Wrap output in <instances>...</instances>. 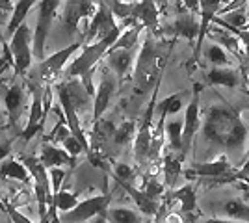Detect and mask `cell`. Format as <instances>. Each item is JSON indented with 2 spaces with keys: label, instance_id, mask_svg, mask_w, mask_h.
<instances>
[{
  "label": "cell",
  "instance_id": "cell-48",
  "mask_svg": "<svg viewBox=\"0 0 249 223\" xmlns=\"http://www.w3.org/2000/svg\"><path fill=\"white\" fill-rule=\"evenodd\" d=\"M238 188L244 191H249V184H244V182H238Z\"/></svg>",
  "mask_w": 249,
  "mask_h": 223
},
{
  "label": "cell",
  "instance_id": "cell-47",
  "mask_svg": "<svg viewBox=\"0 0 249 223\" xmlns=\"http://www.w3.org/2000/svg\"><path fill=\"white\" fill-rule=\"evenodd\" d=\"M93 223H108V222H106V216H104V212L99 214V216H95V218H93Z\"/></svg>",
  "mask_w": 249,
  "mask_h": 223
},
{
  "label": "cell",
  "instance_id": "cell-39",
  "mask_svg": "<svg viewBox=\"0 0 249 223\" xmlns=\"http://www.w3.org/2000/svg\"><path fill=\"white\" fill-rule=\"evenodd\" d=\"M15 138H17V136H10V138L0 139V162L6 160L11 154L13 145H15Z\"/></svg>",
  "mask_w": 249,
  "mask_h": 223
},
{
  "label": "cell",
  "instance_id": "cell-25",
  "mask_svg": "<svg viewBox=\"0 0 249 223\" xmlns=\"http://www.w3.org/2000/svg\"><path fill=\"white\" fill-rule=\"evenodd\" d=\"M115 184H117V186H121V188L126 191V195H128V197H132V199H134L136 206L140 208V212L145 214V216H155L156 210H158V206H160V201H155V199L147 197L145 191L140 190V188H136L132 182L115 181Z\"/></svg>",
  "mask_w": 249,
  "mask_h": 223
},
{
  "label": "cell",
  "instance_id": "cell-41",
  "mask_svg": "<svg viewBox=\"0 0 249 223\" xmlns=\"http://www.w3.org/2000/svg\"><path fill=\"white\" fill-rule=\"evenodd\" d=\"M234 175H236V182L249 184V156L246 160V164H242L238 170H234Z\"/></svg>",
  "mask_w": 249,
  "mask_h": 223
},
{
  "label": "cell",
  "instance_id": "cell-28",
  "mask_svg": "<svg viewBox=\"0 0 249 223\" xmlns=\"http://www.w3.org/2000/svg\"><path fill=\"white\" fill-rule=\"evenodd\" d=\"M0 177L2 179H15V181H21L24 184H30L32 177L28 170L24 168L19 158H6L0 162Z\"/></svg>",
  "mask_w": 249,
  "mask_h": 223
},
{
  "label": "cell",
  "instance_id": "cell-1",
  "mask_svg": "<svg viewBox=\"0 0 249 223\" xmlns=\"http://www.w3.org/2000/svg\"><path fill=\"white\" fill-rule=\"evenodd\" d=\"M203 136L208 143L225 151V156L232 164V168L236 162H244L249 143V128L238 110L231 106L223 97L219 99L218 104L208 108L203 125Z\"/></svg>",
  "mask_w": 249,
  "mask_h": 223
},
{
  "label": "cell",
  "instance_id": "cell-13",
  "mask_svg": "<svg viewBox=\"0 0 249 223\" xmlns=\"http://www.w3.org/2000/svg\"><path fill=\"white\" fill-rule=\"evenodd\" d=\"M0 97L6 108V116H8V128L10 130H17L19 128V121H21L22 110H24V87L21 82H15L11 86H4L0 82ZM19 134V130H17Z\"/></svg>",
  "mask_w": 249,
  "mask_h": 223
},
{
  "label": "cell",
  "instance_id": "cell-44",
  "mask_svg": "<svg viewBox=\"0 0 249 223\" xmlns=\"http://www.w3.org/2000/svg\"><path fill=\"white\" fill-rule=\"evenodd\" d=\"M0 10L6 11V13H11V11H13V4H11V0H0Z\"/></svg>",
  "mask_w": 249,
  "mask_h": 223
},
{
  "label": "cell",
  "instance_id": "cell-12",
  "mask_svg": "<svg viewBox=\"0 0 249 223\" xmlns=\"http://www.w3.org/2000/svg\"><path fill=\"white\" fill-rule=\"evenodd\" d=\"M119 22H115L112 11L108 10V6L104 4L103 0H97V10L91 15V21L88 22V28H86V34L82 37L84 45H89V43H95L99 39L106 37L108 34H112L117 28Z\"/></svg>",
  "mask_w": 249,
  "mask_h": 223
},
{
  "label": "cell",
  "instance_id": "cell-50",
  "mask_svg": "<svg viewBox=\"0 0 249 223\" xmlns=\"http://www.w3.org/2000/svg\"><path fill=\"white\" fill-rule=\"evenodd\" d=\"M244 30H248V32H249V21L246 22V26H244Z\"/></svg>",
  "mask_w": 249,
  "mask_h": 223
},
{
  "label": "cell",
  "instance_id": "cell-51",
  "mask_svg": "<svg viewBox=\"0 0 249 223\" xmlns=\"http://www.w3.org/2000/svg\"><path fill=\"white\" fill-rule=\"evenodd\" d=\"M2 41H4V37H2V35H0V49H2Z\"/></svg>",
  "mask_w": 249,
  "mask_h": 223
},
{
  "label": "cell",
  "instance_id": "cell-38",
  "mask_svg": "<svg viewBox=\"0 0 249 223\" xmlns=\"http://www.w3.org/2000/svg\"><path fill=\"white\" fill-rule=\"evenodd\" d=\"M62 145H63L62 149H65V151H67V153H69V154H71L73 158H76L78 154H82V153H84V147L80 145V141L74 138L73 134H69L67 138L63 139Z\"/></svg>",
  "mask_w": 249,
  "mask_h": 223
},
{
  "label": "cell",
  "instance_id": "cell-29",
  "mask_svg": "<svg viewBox=\"0 0 249 223\" xmlns=\"http://www.w3.org/2000/svg\"><path fill=\"white\" fill-rule=\"evenodd\" d=\"M184 99H186V91H178V93L167 95L164 101L156 103L155 112L158 114V121H166L169 116H177L180 112V108L184 106Z\"/></svg>",
  "mask_w": 249,
  "mask_h": 223
},
{
  "label": "cell",
  "instance_id": "cell-15",
  "mask_svg": "<svg viewBox=\"0 0 249 223\" xmlns=\"http://www.w3.org/2000/svg\"><path fill=\"white\" fill-rule=\"evenodd\" d=\"M117 78L115 74L106 67L101 73V82H99V89L95 93V104H93V123L101 121L104 116V112L108 110L110 103H112V97L115 95V89H117Z\"/></svg>",
  "mask_w": 249,
  "mask_h": 223
},
{
  "label": "cell",
  "instance_id": "cell-2",
  "mask_svg": "<svg viewBox=\"0 0 249 223\" xmlns=\"http://www.w3.org/2000/svg\"><path fill=\"white\" fill-rule=\"evenodd\" d=\"M173 43L166 47L164 43H156L155 35L147 32L140 52L136 56L134 67V89L136 93H145L151 87H155L158 80H162L166 65L171 58Z\"/></svg>",
  "mask_w": 249,
  "mask_h": 223
},
{
  "label": "cell",
  "instance_id": "cell-40",
  "mask_svg": "<svg viewBox=\"0 0 249 223\" xmlns=\"http://www.w3.org/2000/svg\"><path fill=\"white\" fill-rule=\"evenodd\" d=\"M6 214L10 216L13 223H34V222H30V220H28L24 214L19 212V210H17V208H15L11 203H6Z\"/></svg>",
  "mask_w": 249,
  "mask_h": 223
},
{
  "label": "cell",
  "instance_id": "cell-16",
  "mask_svg": "<svg viewBox=\"0 0 249 223\" xmlns=\"http://www.w3.org/2000/svg\"><path fill=\"white\" fill-rule=\"evenodd\" d=\"M177 8L178 10H177L175 21H173V26H171L169 32L177 37H184L186 41L196 43V37H197L199 32V15L197 13H190L180 0H177Z\"/></svg>",
  "mask_w": 249,
  "mask_h": 223
},
{
  "label": "cell",
  "instance_id": "cell-30",
  "mask_svg": "<svg viewBox=\"0 0 249 223\" xmlns=\"http://www.w3.org/2000/svg\"><path fill=\"white\" fill-rule=\"evenodd\" d=\"M180 171H182V160L178 158L177 153L167 149L166 154H164V182H166V188L173 190Z\"/></svg>",
  "mask_w": 249,
  "mask_h": 223
},
{
  "label": "cell",
  "instance_id": "cell-6",
  "mask_svg": "<svg viewBox=\"0 0 249 223\" xmlns=\"http://www.w3.org/2000/svg\"><path fill=\"white\" fill-rule=\"evenodd\" d=\"M60 2L62 0H37V22H36V30H34V58L37 62H41L45 58V43H47V37H49V32H51L52 21L58 13V8H60Z\"/></svg>",
  "mask_w": 249,
  "mask_h": 223
},
{
  "label": "cell",
  "instance_id": "cell-27",
  "mask_svg": "<svg viewBox=\"0 0 249 223\" xmlns=\"http://www.w3.org/2000/svg\"><path fill=\"white\" fill-rule=\"evenodd\" d=\"M182 125H184V119L180 116H173L171 119H166V123H164L167 149H171L177 154H180V151H182Z\"/></svg>",
  "mask_w": 249,
  "mask_h": 223
},
{
  "label": "cell",
  "instance_id": "cell-9",
  "mask_svg": "<svg viewBox=\"0 0 249 223\" xmlns=\"http://www.w3.org/2000/svg\"><path fill=\"white\" fill-rule=\"evenodd\" d=\"M205 86L196 82L194 84V93H192V99L188 103L186 112H184V125H182V151H180V160L184 162V158L188 156L190 149H192V143H194V138L199 132V127H201V91H203Z\"/></svg>",
  "mask_w": 249,
  "mask_h": 223
},
{
  "label": "cell",
  "instance_id": "cell-49",
  "mask_svg": "<svg viewBox=\"0 0 249 223\" xmlns=\"http://www.w3.org/2000/svg\"><path fill=\"white\" fill-rule=\"evenodd\" d=\"M0 210H2V212H6V203L2 201V199H0Z\"/></svg>",
  "mask_w": 249,
  "mask_h": 223
},
{
  "label": "cell",
  "instance_id": "cell-42",
  "mask_svg": "<svg viewBox=\"0 0 249 223\" xmlns=\"http://www.w3.org/2000/svg\"><path fill=\"white\" fill-rule=\"evenodd\" d=\"M236 37H238L240 47H242V52L246 54V58H248V62H249V32L248 30H240Z\"/></svg>",
  "mask_w": 249,
  "mask_h": 223
},
{
  "label": "cell",
  "instance_id": "cell-24",
  "mask_svg": "<svg viewBox=\"0 0 249 223\" xmlns=\"http://www.w3.org/2000/svg\"><path fill=\"white\" fill-rule=\"evenodd\" d=\"M207 35L214 43L221 45V47H223V49H225L229 54H232L236 62H244L242 47H240L238 37H236L234 34H231L229 30H225V28H221V26H218V24H216V26H208Z\"/></svg>",
  "mask_w": 249,
  "mask_h": 223
},
{
  "label": "cell",
  "instance_id": "cell-45",
  "mask_svg": "<svg viewBox=\"0 0 249 223\" xmlns=\"http://www.w3.org/2000/svg\"><path fill=\"white\" fill-rule=\"evenodd\" d=\"M155 4H156V8H158V11L164 15V13H167V0H155Z\"/></svg>",
  "mask_w": 249,
  "mask_h": 223
},
{
  "label": "cell",
  "instance_id": "cell-5",
  "mask_svg": "<svg viewBox=\"0 0 249 223\" xmlns=\"http://www.w3.org/2000/svg\"><path fill=\"white\" fill-rule=\"evenodd\" d=\"M32 34L30 26L26 22H22L21 26L11 34L10 41V52L13 56V69H15V76L17 78H26V74L32 67V60H34V52L30 49Z\"/></svg>",
  "mask_w": 249,
  "mask_h": 223
},
{
  "label": "cell",
  "instance_id": "cell-43",
  "mask_svg": "<svg viewBox=\"0 0 249 223\" xmlns=\"http://www.w3.org/2000/svg\"><path fill=\"white\" fill-rule=\"evenodd\" d=\"M180 2L184 4V8L190 13H197L199 15V0H180Z\"/></svg>",
  "mask_w": 249,
  "mask_h": 223
},
{
  "label": "cell",
  "instance_id": "cell-32",
  "mask_svg": "<svg viewBox=\"0 0 249 223\" xmlns=\"http://www.w3.org/2000/svg\"><path fill=\"white\" fill-rule=\"evenodd\" d=\"M36 4H37V0H17V4L13 6V11H11V19L8 22V28H6V35L8 37H11V34L24 22L26 15L30 13V10Z\"/></svg>",
  "mask_w": 249,
  "mask_h": 223
},
{
  "label": "cell",
  "instance_id": "cell-37",
  "mask_svg": "<svg viewBox=\"0 0 249 223\" xmlns=\"http://www.w3.org/2000/svg\"><path fill=\"white\" fill-rule=\"evenodd\" d=\"M65 177H67V171L63 170V168H51V170H49V179H51L52 193L58 190H62V184H63V181H65Z\"/></svg>",
  "mask_w": 249,
  "mask_h": 223
},
{
  "label": "cell",
  "instance_id": "cell-8",
  "mask_svg": "<svg viewBox=\"0 0 249 223\" xmlns=\"http://www.w3.org/2000/svg\"><path fill=\"white\" fill-rule=\"evenodd\" d=\"M160 82L158 80L155 84V93L151 95V101L147 104L143 117L140 121V128L136 132L134 138V158L138 166H147L149 162V149H151V138H153V116H155V106H156V93L160 89Z\"/></svg>",
  "mask_w": 249,
  "mask_h": 223
},
{
  "label": "cell",
  "instance_id": "cell-22",
  "mask_svg": "<svg viewBox=\"0 0 249 223\" xmlns=\"http://www.w3.org/2000/svg\"><path fill=\"white\" fill-rule=\"evenodd\" d=\"M203 86H223V87H240L242 74L236 67H210L205 71Z\"/></svg>",
  "mask_w": 249,
  "mask_h": 223
},
{
  "label": "cell",
  "instance_id": "cell-33",
  "mask_svg": "<svg viewBox=\"0 0 249 223\" xmlns=\"http://www.w3.org/2000/svg\"><path fill=\"white\" fill-rule=\"evenodd\" d=\"M143 30V26L140 22H136L132 26L124 28L121 35L115 39V43L108 49V51H117V49H138V41H140V32Z\"/></svg>",
  "mask_w": 249,
  "mask_h": 223
},
{
  "label": "cell",
  "instance_id": "cell-36",
  "mask_svg": "<svg viewBox=\"0 0 249 223\" xmlns=\"http://www.w3.org/2000/svg\"><path fill=\"white\" fill-rule=\"evenodd\" d=\"M143 191H145L147 197H151V199H155V201H160V197L166 193V186L160 181H156L155 177H151V179H147L145 184H143Z\"/></svg>",
  "mask_w": 249,
  "mask_h": 223
},
{
  "label": "cell",
  "instance_id": "cell-52",
  "mask_svg": "<svg viewBox=\"0 0 249 223\" xmlns=\"http://www.w3.org/2000/svg\"><path fill=\"white\" fill-rule=\"evenodd\" d=\"M248 87H249V74H248Z\"/></svg>",
  "mask_w": 249,
  "mask_h": 223
},
{
  "label": "cell",
  "instance_id": "cell-19",
  "mask_svg": "<svg viewBox=\"0 0 249 223\" xmlns=\"http://www.w3.org/2000/svg\"><path fill=\"white\" fill-rule=\"evenodd\" d=\"M97 10L93 0H67V8H65V28L67 32L73 35L78 30V24L80 21L91 17Z\"/></svg>",
  "mask_w": 249,
  "mask_h": 223
},
{
  "label": "cell",
  "instance_id": "cell-31",
  "mask_svg": "<svg viewBox=\"0 0 249 223\" xmlns=\"http://www.w3.org/2000/svg\"><path fill=\"white\" fill-rule=\"evenodd\" d=\"M104 216H106V222L110 223H143L142 212L126 206H108Z\"/></svg>",
  "mask_w": 249,
  "mask_h": 223
},
{
  "label": "cell",
  "instance_id": "cell-46",
  "mask_svg": "<svg viewBox=\"0 0 249 223\" xmlns=\"http://www.w3.org/2000/svg\"><path fill=\"white\" fill-rule=\"evenodd\" d=\"M8 128V119H4V116H2V112H0V136H2V132Z\"/></svg>",
  "mask_w": 249,
  "mask_h": 223
},
{
  "label": "cell",
  "instance_id": "cell-7",
  "mask_svg": "<svg viewBox=\"0 0 249 223\" xmlns=\"http://www.w3.org/2000/svg\"><path fill=\"white\" fill-rule=\"evenodd\" d=\"M232 164L229 162L225 154H221L218 160H210V162H197L192 168L186 170L188 179H208L214 184H227V182H236Z\"/></svg>",
  "mask_w": 249,
  "mask_h": 223
},
{
  "label": "cell",
  "instance_id": "cell-23",
  "mask_svg": "<svg viewBox=\"0 0 249 223\" xmlns=\"http://www.w3.org/2000/svg\"><path fill=\"white\" fill-rule=\"evenodd\" d=\"M164 201L167 203V206H171L175 201L180 203V212L182 214H196L199 203H197V193H196V188L192 184L188 186H182L178 190H169L164 197Z\"/></svg>",
  "mask_w": 249,
  "mask_h": 223
},
{
  "label": "cell",
  "instance_id": "cell-3",
  "mask_svg": "<svg viewBox=\"0 0 249 223\" xmlns=\"http://www.w3.org/2000/svg\"><path fill=\"white\" fill-rule=\"evenodd\" d=\"M136 24L134 19H124L117 24V28H115L112 34H108L106 37L103 39H99V41L95 43H89V45H86L84 47V51L80 52V56L74 60L73 64L67 67V71H65V76L67 78H80L82 80V87L86 89V93L88 95H93L95 93V87H93V69L95 65L99 64L101 60H104V56L108 52V49L112 47L115 43V39L121 35L124 28H128V26H132Z\"/></svg>",
  "mask_w": 249,
  "mask_h": 223
},
{
  "label": "cell",
  "instance_id": "cell-35",
  "mask_svg": "<svg viewBox=\"0 0 249 223\" xmlns=\"http://www.w3.org/2000/svg\"><path fill=\"white\" fill-rule=\"evenodd\" d=\"M108 173L112 175V179H115V181H121V182H132L136 177L134 170L128 166V164H117V162H114L112 164V170L108 168Z\"/></svg>",
  "mask_w": 249,
  "mask_h": 223
},
{
  "label": "cell",
  "instance_id": "cell-4",
  "mask_svg": "<svg viewBox=\"0 0 249 223\" xmlns=\"http://www.w3.org/2000/svg\"><path fill=\"white\" fill-rule=\"evenodd\" d=\"M82 47H84L82 41H74V43H71L69 47H65L62 51H58V52H54L52 56H49V58H43L41 62L37 64V67H36V69H30L28 74H26L28 84H36V86L45 87V86L56 82L58 74L63 71V67L69 62V58H71L76 51H80Z\"/></svg>",
  "mask_w": 249,
  "mask_h": 223
},
{
  "label": "cell",
  "instance_id": "cell-20",
  "mask_svg": "<svg viewBox=\"0 0 249 223\" xmlns=\"http://www.w3.org/2000/svg\"><path fill=\"white\" fill-rule=\"evenodd\" d=\"M37 158L47 170H51V168H71L73 170L76 166V158H73L65 149L58 147V145H54L47 139H43L41 151H39Z\"/></svg>",
  "mask_w": 249,
  "mask_h": 223
},
{
  "label": "cell",
  "instance_id": "cell-14",
  "mask_svg": "<svg viewBox=\"0 0 249 223\" xmlns=\"http://www.w3.org/2000/svg\"><path fill=\"white\" fill-rule=\"evenodd\" d=\"M30 86V93H32V104H30V116H28V123L26 127L19 132L17 138H21L22 141H30L39 130L43 128L45 121H47V112L43 106V89L41 86L28 84Z\"/></svg>",
  "mask_w": 249,
  "mask_h": 223
},
{
  "label": "cell",
  "instance_id": "cell-21",
  "mask_svg": "<svg viewBox=\"0 0 249 223\" xmlns=\"http://www.w3.org/2000/svg\"><path fill=\"white\" fill-rule=\"evenodd\" d=\"M212 212L218 214V218L236 220L242 223H249V203L244 199H221L212 205Z\"/></svg>",
  "mask_w": 249,
  "mask_h": 223
},
{
  "label": "cell",
  "instance_id": "cell-11",
  "mask_svg": "<svg viewBox=\"0 0 249 223\" xmlns=\"http://www.w3.org/2000/svg\"><path fill=\"white\" fill-rule=\"evenodd\" d=\"M110 203H112V193L104 191L103 195H95L86 201H78L74 208H71L69 212H62V216H58V218L62 223H84L88 220H93L99 214L106 212Z\"/></svg>",
  "mask_w": 249,
  "mask_h": 223
},
{
  "label": "cell",
  "instance_id": "cell-10",
  "mask_svg": "<svg viewBox=\"0 0 249 223\" xmlns=\"http://www.w3.org/2000/svg\"><path fill=\"white\" fill-rule=\"evenodd\" d=\"M54 87H56V93H58V99H60V108H62L63 117H65V125L71 130V134H73L74 138L80 141V145L84 147V153L89 154L91 153V145L88 143L86 132L80 127V119H78L76 106H74V101L73 97H71V91H69V84L67 82H58V84H54Z\"/></svg>",
  "mask_w": 249,
  "mask_h": 223
},
{
  "label": "cell",
  "instance_id": "cell-34",
  "mask_svg": "<svg viewBox=\"0 0 249 223\" xmlns=\"http://www.w3.org/2000/svg\"><path fill=\"white\" fill-rule=\"evenodd\" d=\"M136 132V123L134 121H123L119 127L114 130V145L115 147H124L130 139H132V136H134Z\"/></svg>",
  "mask_w": 249,
  "mask_h": 223
},
{
  "label": "cell",
  "instance_id": "cell-18",
  "mask_svg": "<svg viewBox=\"0 0 249 223\" xmlns=\"http://www.w3.org/2000/svg\"><path fill=\"white\" fill-rule=\"evenodd\" d=\"M132 19L140 22L149 34H160V11L156 8L155 0H140L132 8Z\"/></svg>",
  "mask_w": 249,
  "mask_h": 223
},
{
  "label": "cell",
  "instance_id": "cell-26",
  "mask_svg": "<svg viewBox=\"0 0 249 223\" xmlns=\"http://www.w3.org/2000/svg\"><path fill=\"white\" fill-rule=\"evenodd\" d=\"M201 51L205 54V60L210 67H236V64H238L232 54H229L221 45L214 43L212 39L207 45H203Z\"/></svg>",
  "mask_w": 249,
  "mask_h": 223
},
{
  "label": "cell",
  "instance_id": "cell-17",
  "mask_svg": "<svg viewBox=\"0 0 249 223\" xmlns=\"http://www.w3.org/2000/svg\"><path fill=\"white\" fill-rule=\"evenodd\" d=\"M136 51L138 49H117V51H108L106 56H104L108 69L115 74L119 84L132 71V65H134L136 60Z\"/></svg>",
  "mask_w": 249,
  "mask_h": 223
}]
</instances>
